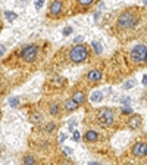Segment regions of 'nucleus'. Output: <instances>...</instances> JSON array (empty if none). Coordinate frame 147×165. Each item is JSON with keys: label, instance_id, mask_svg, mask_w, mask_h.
Here are the masks:
<instances>
[{"label": "nucleus", "instance_id": "obj_14", "mask_svg": "<svg viewBox=\"0 0 147 165\" xmlns=\"http://www.w3.org/2000/svg\"><path fill=\"white\" fill-rule=\"evenodd\" d=\"M71 97L78 102L80 105H84V103L87 102V94H85L84 89H74L72 93H71Z\"/></svg>", "mask_w": 147, "mask_h": 165}, {"label": "nucleus", "instance_id": "obj_28", "mask_svg": "<svg viewBox=\"0 0 147 165\" xmlns=\"http://www.w3.org/2000/svg\"><path fill=\"white\" fill-rule=\"evenodd\" d=\"M122 114H131V109H129V108H125V109H122Z\"/></svg>", "mask_w": 147, "mask_h": 165}, {"label": "nucleus", "instance_id": "obj_8", "mask_svg": "<svg viewBox=\"0 0 147 165\" xmlns=\"http://www.w3.org/2000/svg\"><path fill=\"white\" fill-rule=\"evenodd\" d=\"M102 138H103V136L97 131V130H93V128L87 130V131L84 133V136H82V140L87 143V144L99 143V142H102Z\"/></svg>", "mask_w": 147, "mask_h": 165}, {"label": "nucleus", "instance_id": "obj_1", "mask_svg": "<svg viewBox=\"0 0 147 165\" xmlns=\"http://www.w3.org/2000/svg\"><path fill=\"white\" fill-rule=\"evenodd\" d=\"M116 118L118 115L113 108H99V109L91 111L90 114H87L85 123H90L100 128H110L115 124Z\"/></svg>", "mask_w": 147, "mask_h": 165}, {"label": "nucleus", "instance_id": "obj_34", "mask_svg": "<svg viewBox=\"0 0 147 165\" xmlns=\"http://www.w3.org/2000/svg\"><path fill=\"white\" fill-rule=\"evenodd\" d=\"M144 3H146V5H147V0H144Z\"/></svg>", "mask_w": 147, "mask_h": 165}, {"label": "nucleus", "instance_id": "obj_9", "mask_svg": "<svg viewBox=\"0 0 147 165\" xmlns=\"http://www.w3.org/2000/svg\"><path fill=\"white\" fill-rule=\"evenodd\" d=\"M129 152H131V156L135 159H143L146 156V142H135L131 149H129Z\"/></svg>", "mask_w": 147, "mask_h": 165}, {"label": "nucleus", "instance_id": "obj_30", "mask_svg": "<svg viewBox=\"0 0 147 165\" xmlns=\"http://www.w3.org/2000/svg\"><path fill=\"white\" fill-rule=\"evenodd\" d=\"M143 84H147V75L143 77Z\"/></svg>", "mask_w": 147, "mask_h": 165}, {"label": "nucleus", "instance_id": "obj_27", "mask_svg": "<svg viewBox=\"0 0 147 165\" xmlns=\"http://www.w3.org/2000/svg\"><path fill=\"white\" fill-rule=\"evenodd\" d=\"M59 138H60V140H59V142H60V143H62L63 140H66V134H60V137H59Z\"/></svg>", "mask_w": 147, "mask_h": 165}, {"label": "nucleus", "instance_id": "obj_5", "mask_svg": "<svg viewBox=\"0 0 147 165\" xmlns=\"http://www.w3.org/2000/svg\"><path fill=\"white\" fill-rule=\"evenodd\" d=\"M146 58H147V46L140 43V44H135L129 50L127 59L132 66H140V65H144Z\"/></svg>", "mask_w": 147, "mask_h": 165}, {"label": "nucleus", "instance_id": "obj_29", "mask_svg": "<svg viewBox=\"0 0 147 165\" xmlns=\"http://www.w3.org/2000/svg\"><path fill=\"white\" fill-rule=\"evenodd\" d=\"M132 84H134V83H127L124 87H125V89H129V87H132Z\"/></svg>", "mask_w": 147, "mask_h": 165}, {"label": "nucleus", "instance_id": "obj_32", "mask_svg": "<svg viewBox=\"0 0 147 165\" xmlns=\"http://www.w3.org/2000/svg\"><path fill=\"white\" fill-rule=\"evenodd\" d=\"M146 156H147V143H146Z\"/></svg>", "mask_w": 147, "mask_h": 165}, {"label": "nucleus", "instance_id": "obj_15", "mask_svg": "<svg viewBox=\"0 0 147 165\" xmlns=\"http://www.w3.org/2000/svg\"><path fill=\"white\" fill-rule=\"evenodd\" d=\"M62 108H63V111L65 112H74V111H76L80 108V103L76 102V100H74L72 97H69V99H65V102L62 103Z\"/></svg>", "mask_w": 147, "mask_h": 165}, {"label": "nucleus", "instance_id": "obj_25", "mask_svg": "<svg viewBox=\"0 0 147 165\" xmlns=\"http://www.w3.org/2000/svg\"><path fill=\"white\" fill-rule=\"evenodd\" d=\"M74 140H75V142H78V140H80V133H78V131H75V133H74Z\"/></svg>", "mask_w": 147, "mask_h": 165}, {"label": "nucleus", "instance_id": "obj_18", "mask_svg": "<svg viewBox=\"0 0 147 165\" xmlns=\"http://www.w3.org/2000/svg\"><path fill=\"white\" fill-rule=\"evenodd\" d=\"M102 99H103V93L102 91H94V93H91V96H90V100L93 103H100Z\"/></svg>", "mask_w": 147, "mask_h": 165}, {"label": "nucleus", "instance_id": "obj_13", "mask_svg": "<svg viewBox=\"0 0 147 165\" xmlns=\"http://www.w3.org/2000/svg\"><path fill=\"white\" fill-rule=\"evenodd\" d=\"M96 2L97 0H75V11L76 12H85Z\"/></svg>", "mask_w": 147, "mask_h": 165}, {"label": "nucleus", "instance_id": "obj_33", "mask_svg": "<svg viewBox=\"0 0 147 165\" xmlns=\"http://www.w3.org/2000/svg\"><path fill=\"white\" fill-rule=\"evenodd\" d=\"M144 65H147V58H146V62H144Z\"/></svg>", "mask_w": 147, "mask_h": 165}, {"label": "nucleus", "instance_id": "obj_6", "mask_svg": "<svg viewBox=\"0 0 147 165\" xmlns=\"http://www.w3.org/2000/svg\"><path fill=\"white\" fill-rule=\"evenodd\" d=\"M65 13V3L63 0H51L47 9V16L51 19H59Z\"/></svg>", "mask_w": 147, "mask_h": 165}, {"label": "nucleus", "instance_id": "obj_4", "mask_svg": "<svg viewBox=\"0 0 147 165\" xmlns=\"http://www.w3.org/2000/svg\"><path fill=\"white\" fill-rule=\"evenodd\" d=\"M40 43H31V44H25L19 52H18V59L21 60L22 64L27 65H32L36 64L38 58H40Z\"/></svg>", "mask_w": 147, "mask_h": 165}, {"label": "nucleus", "instance_id": "obj_16", "mask_svg": "<svg viewBox=\"0 0 147 165\" xmlns=\"http://www.w3.org/2000/svg\"><path fill=\"white\" fill-rule=\"evenodd\" d=\"M43 119H44V115L40 109H34L32 112H30V121L32 124H41Z\"/></svg>", "mask_w": 147, "mask_h": 165}, {"label": "nucleus", "instance_id": "obj_26", "mask_svg": "<svg viewBox=\"0 0 147 165\" xmlns=\"http://www.w3.org/2000/svg\"><path fill=\"white\" fill-rule=\"evenodd\" d=\"M6 52V46H3V44H0V56H2L3 53Z\"/></svg>", "mask_w": 147, "mask_h": 165}, {"label": "nucleus", "instance_id": "obj_31", "mask_svg": "<svg viewBox=\"0 0 147 165\" xmlns=\"http://www.w3.org/2000/svg\"><path fill=\"white\" fill-rule=\"evenodd\" d=\"M2 83H3V80H2V75H0V85H2Z\"/></svg>", "mask_w": 147, "mask_h": 165}, {"label": "nucleus", "instance_id": "obj_10", "mask_svg": "<svg viewBox=\"0 0 147 165\" xmlns=\"http://www.w3.org/2000/svg\"><path fill=\"white\" fill-rule=\"evenodd\" d=\"M46 112L49 117H59L60 112H62V105L57 100H50L46 105Z\"/></svg>", "mask_w": 147, "mask_h": 165}, {"label": "nucleus", "instance_id": "obj_3", "mask_svg": "<svg viewBox=\"0 0 147 165\" xmlns=\"http://www.w3.org/2000/svg\"><path fill=\"white\" fill-rule=\"evenodd\" d=\"M63 53V64L65 65H80L87 62L90 58V47L87 44H76L71 46L65 50Z\"/></svg>", "mask_w": 147, "mask_h": 165}, {"label": "nucleus", "instance_id": "obj_21", "mask_svg": "<svg viewBox=\"0 0 147 165\" xmlns=\"http://www.w3.org/2000/svg\"><path fill=\"white\" fill-rule=\"evenodd\" d=\"M91 46L94 47V50H96V55H100V53H102V44H100V43L93 41V44H91Z\"/></svg>", "mask_w": 147, "mask_h": 165}, {"label": "nucleus", "instance_id": "obj_20", "mask_svg": "<svg viewBox=\"0 0 147 165\" xmlns=\"http://www.w3.org/2000/svg\"><path fill=\"white\" fill-rule=\"evenodd\" d=\"M6 18H7V22H13L16 18H18V15L15 12H11V11H6Z\"/></svg>", "mask_w": 147, "mask_h": 165}, {"label": "nucleus", "instance_id": "obj_12", "mask_svg": "<svg viewBox=\"0 0 147 165\" xmlns=\"http://www.w3.org/2000/svg\"><path fill=\"white\" fill-rule=\"evenodd\" d=\"M49 85H51L53 89H63V87H66V78H63V77H60V75H53L49 80V83H47Z\"/></svg>", "mask_w": 147, "mask_h": 165}, {"label": "nucleus", "instance_id": "obj_17", "mask_svg": "<svg viewBox=\"0 0 147 165\" xmlns=\"http://www.w3.org/2000/svg\"><path fill=\"white\" fill-rule=\"evenodd\" d=\"M56 128H57V124H56V123H49V124H46L44 127H43V133L53 134V133L56 131Z\"/></svg>", "mask_w": 147, "mask_h": 165}, {"label": "nucleus", "instance_id": "obj_11", "mask_svg": "<svg viewBox=\"0 0 147 165\" xmlns=\"http://www.w3.org/2000/svg\"><path fill=\"white\" fill-rule=\"evenodd\" d=\"M143 125V118L140 115H137V114H132L131 117H128L127 119V127L129 130H137V128H140Z\"/></svg>", "mask_w": 147, "mask_h": 165}, {"label": "nucleus", "instance_id": "obj_7", "mask_svg": "<svg viewBox=\"0 0 147 165\" xmlns=\"http://www.w3.org/2000/svg\"><path fill=\"white\" fill-rule=\"evenodd\" d=\"M102 78H103V71L99 69V68H94V69H91V71H88L84 75L82 81H85L87 85H96V84H99L102 81Z\"/></svg>", "mask_w": 147, "mask_h": 165}, {"label": "nucleus", "instance_id": "obj_23", "mask_svg": "<svg viewBox=\"0 0 147 165\" xmlns=\"http://www.w3.org/2000/svg\"><path fill=\"white\" fill-rule=\"evenodd\" d=\"M43 5H44V0H36V9H37V11L41 9Z\"/></svg>", "mask_w": 147, "mask_h": 165}, {"label": "nucleus", "instance_id": "obj_2", "mask_svg": "<svg viewBox=\"0 0 147 165\" xmlns=\"http://www.w3.org/2000/svg\"><path fill=\"white\" fill-rule=\"evenodd\" d=\"M140 22H141V9L129 7V9H125L124 12L119 13L115 22V30L116 32H127L134 30Z\"/></svg>", "mask_w": 147, "mask_h": 165}, {"label": "nucleus", "instance_id": "obj_22", "mask_svg": "<svg viewBox=\"0 0 147 165\" xmlns=\"http://www.w3.org/2000/svg\"><path fill=\"white\" fill-rule=\"evenodd\" d=\"M9 103H11V106L16 108V106L19 105V99H16V97H13V99H11V100H9Z\"/></svg>", "mask_w": 147, "mask_h": 165}, {"label": "nucleus", "instance_id": "obj_24", "mask_svg": "<svg viewBox=\"0 0 147 165\" xmlns=\"http://www.w3.org/2000/svg\"><path fill=\"white\" fill-rule=\"evenodd\" d=\"M71 32H72V27H66V28L63 30V36H69Z\"/></svg>", "mask_w": 147, "mask_h": 165}, {"label": "nucleus", "instance_id": "obj_19", "mask_svg": "<svg viewBox=\"0 0 147 165\" xmlns=\"http://www.w3.org/2000/svg\"><path fill=\"white\" fill-rule=\"evenodd\" d=\"M22 162L24 164H36L37 161H36V158H34L32 155H25L24 158H22Z\"/></svg>", "mask_w": 147, "mask_h": 165}]
</instances>
